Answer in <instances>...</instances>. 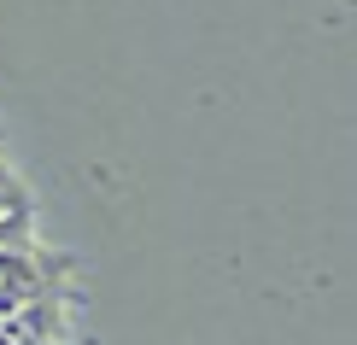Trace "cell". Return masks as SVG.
Wrapping results in <instances>:
<instances>
[{
  "label": "cell",
  "instance_id": "1",
  "mask_svg": "<svg viewBox=\"0 0 357 345\" xmlns=\"http://www.w3.org/2000/svg\"><path fill=\"white\" fill-rule=\"evenodd\" d=\"M70 293V258L47 252L41 240H18V246H0V316L36 305V298Z\"/></svg>",
  "mask_w": 357,
  "mask_h": 345
},
{
  "label": "cell",
  "instance_id": "2",
  "mask_svg": "<svg viewBox=\"0 0 357 345\" xmlns=\"http://www.w3.org/2000/svg\"><path fill=\"white\" fill-rule=\"evenodd\" d=\"M18 240H36V199L18 182V170L0 164V246H18Z\"/></svg>",
  "mask_w": 357,
  "mask_h": 345
},
{
  "label": "cell",
  "instance_id": "3",
  "mask_svg": "<svg viewBox=\"0 0 357 345\" xmlns=\"http://www.w3.org/2000/svg\"><path fill=\"white\" fill-rule=\"evenodd\" d=\"M0 164H6V158H0Z\"/></svg>",
  "mask_w": 357,
  "mask_h": 345
}]
</instances>
